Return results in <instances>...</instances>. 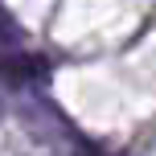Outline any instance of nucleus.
<instances>
[{"label":"nucleus","mask_w":156,"mask_h":156,"mask_svg":"<svg viewBox=\"0 0 156 156\" xmlns=\"http://www.w3.org/2000/svg\"><path fill=\"white\" fill-rule=\"evenodd\" d=\"M25 33H21V25H12V16L0 8V41H21Z\"/></svg>","instance_id":"1"}]
</instances>
